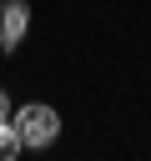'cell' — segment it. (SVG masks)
<instances>
[{
  "instance_id": "3",
  "label": "cell",
  "mask_w": 151,
  "mask_h": 161,
  "mask_svg": "<svg viewBox=\"0 0 151 161\" xmlns=\"http://www.w3.org/2000/svg\"><path fill=\"white\" fill-rule=\"evenodd\" d=\"M15 156H20V136L10 121H0V161H15Z\"/></svg>"
},
{
  "instance_id": "1",
  "label": "cell",
  "mask_w": 151,
  "mask_h": 161,
  "mask_svg": "<svg viewBox=\"0 0 151 161\" xmlns=\"http://www.w3.org/2000/svg\"><path fill=\"white\" fill-rule=\"evenodd\" d=\"M10 126H15V136H20V146H50L55 136H60V116L50 111V106H20L15 116H10Z\"/></svg>"
},
{
  "instance_id": "4",
  "label": "cell",
  "mask_w": 151,
  "mask_h": 161,
  "mask_svg": "<svg viewBox=\"0 0 151 161\" xmlns=\"http://www.w3.org/2000/svg\"><path fill=\"white\" fill-rule=\"evenodd\" d=\"M0 121H10V96L0 91Z\"/></svg>"
},
{
  "instance_id": "2",
  "label": "cell",
  "mask_w": 151,
  "mask_h": 161,
  "mask_svg": "<svg viewBox=\"0 0 151 161\" xmlns=\"http://www.w3.org/2000/svg\"><path fill=\"white\" fill-rule=\"evenodd\" d=\"M25 30H30V5L25 0H5V10H0V50H15L25 40Z\"/></svg>"
}]
</instances>
